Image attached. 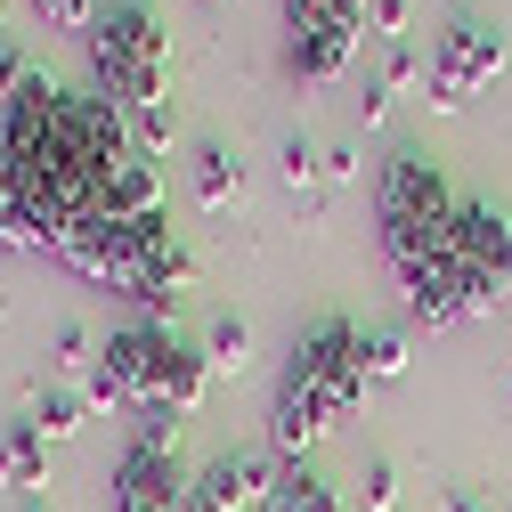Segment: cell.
<instances>
[{
    "label": "cell",
    "mask_w": 512,
    "mask_h": 512,
    "mask_svg": "<svg viewBox=\"0 0 512 512\" xmlns=\"http://www.w3.org/2000/svg\"><path fill=\"white\" fill-rule=\"evenodd\" d=\"M171 350H179V334H171V326H147V317L114 326V334H106V350H98V366L82 374V399H90V407H131V415H147V407H155V391H163Z\"/></svg>",
    "instance_id": "cell-3"
},
{
    "label": "cell",
    "mask_w": 512,
    "mask_h": 512,
    "mask_svg": "<svg viewBox=\"0 0 512 512\" xmlns=\"http://www.w3.org/2000/svg\"><path fill=\"white\" fill-rule=\"evenodd\" d=\"M90 66H98V98H114L122 114L163 106V66H171V33L147 0H114V9L82 33Z\"/></svg>",
    "instance_id": "cell-2"
},
{
    "label": "cell",
    "mask_w": 512,
    "mask_h": 512,
    "mask_svg": "<svg viewBox=\"0 0 512 512\" xmlns=\"http://www.w3.org/2000/svg\"><path fill=\"white\" fill-rule=\"evenodd\" d=\"M423 74H431V66L415 57V41H382V90H391V98H399V90H415Z\"/></svg>",
    "instance_id": "cell-18"
},
{
    "label": "cell",
    "mask_w": 512,
    "mask_h": 512,
    "mask_svg": "<svg viewBox=\"0 0 512 512\" xmlns=\"http://www.w3.org/2000/svg\"><path fill=\"white\" fill-rule=\"evenodd\" d=\"M374 228H382V261H391V277L456 252V187L439 179V163L423 147L382 155V171H374Z\"/></svg>",
    "instance_id": "cell-1"
},
{
    "label": "cell",
    "mask_w": 512,
    "mask_h": 512,
    "mask_svg": "<svg viewBox=\"0 0 512 512\" xmlns=\"http://www.w3.org/2000/svg\"><path fill=\"white\" fill-rule=\"evenodd\" d=\"M0 488L9 496H41L49 488V439L33 423H9L0 431Z\"/></svg>",
    "instance_id": "cell-9"
},
{
    "label": "cell",
    "mask_w": 512,
    "mask_h": 512,
    "mask_svg": "<svg viewBox=\"0 0 512 512\" xmlns=\"http://www.w3.org/2000/svg\"><path fill=\"white\" fill-rule=\"evenodd\" d=\"M496 74H504V33L480 25V17H456V25L431 41V74H423V82H431L439 106H472Z\"/></svg>",
    "instance_id": "cell-6"
},
{
    "label": "cell",
    "mask_w": 512,
    "mask_h": 512,
    "mask_svg": "<svg viewBox=\"0 0 512 512\" xmlns=\"http://www.w3.org/2000/svg\"><path fill=\"white\" fill-rule=\"evenodd\" d=\"M17 512H49V504H41V496H17Z\"/></svg>",
    "instance_id": "cell-25"
},
{
    "label": "cell",
    "mask_w": 512,
    "mask_h": 512,
    "mask_svg": "<svg viewBox=\"0 0 512 512\" xmlns=\"http://www.w3.org/2000/svg\"><path fill=\"white\" fill-rule=\"evenodd\" d=\"M496 512H512V496H504V504H496Z\"/></svg>",
    "instance_id": "cell-28"
},
{
    "label": "cell",
    "mask_w": 512,
    "mask_h": 512,
    "mask_svg": "<svg viewBox=\"0 0 512 512\" xmlns=\"http://www.w3.org/2000/svg\"><path fill=\"white\" fill-rule=\"evenodd\" d=\"M122 122H131V147H139L147 163L171 147V106H139V114H122Z\"/></svg>",
    "instance_id": "cell-19"
},
{
    "label": "cell",
    "mask_w": 512,
    "mask_h": 512,
    "mask_svg": "<svg viewBox=\"0 0 512 512\" xmlns=\"http://www.w3.org/2000/svg\"><path fill=\"white\" fill-rule=\"evenodd\" d=\"M285 374H293V382H309V391H317V407H326L334 423H350V415H358V399H366V366H358V317H317V326L293 342Z\"/></svg>",
    "instance_id": "cell-4"
},
{
    "label": "cell",
    "mask_w": 512,
    "mask_h": 512,
    "mask_svg": "<svg viewBox=\"0 0 512 512\" xmlns=\"http://www.w3.org/2000/svg\"><path fill=\"white\" fill-rule=\"evenodd\" d=\"M82 415H90V399H82V391H66V382H49L41 407H33V431H41V439H74V431H82Z\"/></svg>",
    "instance_id": "cell-16"
},
{
    "label": "cell",
    "mask_w": 512,
    "mask_h": 512,
    "mask_svg": "<svg viewBox=\"0 0 512 512\" xmlns=\"http://www.w3.org/2000/svg\"><path fill=\"white\" fill-rule=\"evenodd\" d=\"M269 512H342V496L317 480L309 464H285L277 472V496H269Z\"/></svg>",
    "instance_id": "cell-13"
},
{
    "label": "cell",
    "mask_w": 512,
    "mask_h": 512,
    "mask_svg": "<svg viewBox=\"0 0 512 512\" xmlns=\"http://www.w3.org/2000/svg\"><path fill=\"white\" fill-rule=\"evenodd\" d=\"M204 374H212V366H204V350H187V342H179V350H171V366H163L155 407H163V415H196V407H204Z\"/></svg>",
    "instance_id": "cell-11"
},
{
    "label": "cell",
    "mask_w": 512,
    "mask_h": 512,
    "mask_svg": "<svg viewBox=\"0 0 512 512\" xmlns=\"http://www.w3.org/2000/svg\"><path fill=\"white\" fill-rule=\"evenodd\" d=\"M456 277H464L472 317H488L512 293V212H496L480 196H456Z\"/></svg>",
    "instance_id": "cell-5"
},
{
    "label": "cell",
    "mask_w": 512,
    "mask_h": 512,
    "mask_svg": "<svg viewBox=\"0 0 512 512\" xmlns=\"http://www.w3.org/2000/svg\"><path fill=\"white\" fill-rule=\"evenodd\" d=\"M374 9V33L382 41H407V17H415V0H366Z\"/></svg>",
    "instance_id": "cell-21"
},
{
    "label": "cell",
    "mask_w": 512,
    "mask_h": 512,
    "mask_svg": "<svg viewBox=\"0 0 512 512\" xmlns=\"http://www.w3.org/2000/svg\"><path fill=\"white\" fill-rule=\"evenodd\" d=\"M317 171H326V179H358L366 163H358V147H350V139H334V147H317Z\"/></svg>",
    "instance_id": "cell-23"
},
{
    "label": "cell",
    "mask_w": 512,
    "mask_h": 512,
    "mask_svg": "<svg viewBox=\"0 0 512 512\" xmlns=\"http://www.w3.org/2000/svg\"><path fill=\"white\" fill-rule=\"evenodd\" d=\"M25 82H33V57H25L17 41H0V98H17Z\"/></svg>",
    "instance_id": "cell-22"
},
{
    "label": "cell",
    "mask_w": 512,
    "mask_h": 512,
    "mask_svg": "<svg viewBox=\"0 0 512 512\" xmlns=\"http://www.w3.org/2000/svg\"><path fill=\"white\" fill-rule=\"evenodd\" d=\"M204 9H228V0H204Z\"/></svg>",
    "instance_id": "cell-27"
},
{
    "label": "cell",
    "mask_w": 512,
    "mask_h": 512,
    "mask_svg": "<svg viewBox=\"0 0 512 512\" xmlns=\"http://www.w3.org/2000/svg\"><path fill=\"white\" fill-rule=\"evenodd\" d=\"M49 366H57V374H90V366H98V358H90V326H82V317H66V326L49 334Z\"/></svg>",
    "instance_id": "cell-17"
},
{
    "label": "cell",
    "mask_w": 512,
    "mask_h": 512,
    "mask_svg": "<svg viewBox=\"0 0 512 512\" xmlns=\"http://www.w3.org/2000/svg\"><path fill=\"white\" fill-rule=\"evenodd\" d=\"M0 17H9V0H0Z\"/></svg>",
    "instance_id": "cell-29"
},
{
    "label": "cell",
    "mask_w": 512,
    "mask_h": 512,
    "mask_svg": "<svg viewBox=\"0 0 512 512\" xmlns=\"http://www.w3.org/2000/svg\"><path fill=\"white\" fill-rule=\"evenodd\" d=\"M277 171H285V187H293V204H301V212H317V204H326V187H317L326 171H317V139H309V131H285Z\"/></svg>",
    "instance_id": "cell-12"
},
{
    "label": "cell",
    "mask_w": 512,
    "mask_h": 512,
    "mask_svg": "<svg viewBox=\"0 0 512 512\" xmlns=\"http://www.w3.org/2000/svg\"><path fill=\"white\" fill-rule=\"evenodd\" d=\"M204 366H220V374H244V366H252V326H244L236 309L212 317V334H204Z\"/></svg>",
    "instance_id": "cell-15"
},
{
    "label": "cell",
    "mask_w": 512,
    "mask_h": 512,
    "mask_svg": "<svg viewBox=\"0 0 512 512\" xmlns=\"http://www.w3.org/2000/svg\"><path fill=\"white\" fill-rule=\"evenodd\" d=\"M0 131H9V98H0Z\"/></svg>",
    "instance_id": "cell-26"
},
{
    "label": "cell",
    "mask_w": 512,
    "mask_h": 512,
    "mask_svg": "<svg viewBox=\"0 0 512 512\" xmlns=\"http://www.w3.org/2000/svg\"><path fill=\"white\" fill-rule=\"evenodd\" d=\"M334 431V415L317 407V391L309 382H293V374H277V407H269V456H285V464H301L317 439Z\"/></svg>",
    "instance_id": "cell-8"
},
{
    "label": "cell",
    "mask_w": 512,
    "mask_h": 512,
    "mask_svg": "<svg viewBox=\"0 0 512 512\" xmlns=\"http://www.w3.org/2000/svg\"><path fill=\"white\" fill-rule=\"evenodd\" d=\"M114 512H187V472L163 447H122L114 464Z\"/></svg>",
    "instance_id": "cell-7"
},
{
    "label": "cell",
    "mask_w": 512,
    "mask_h": 512,
    "mask_svg": "<svg viewBox=\"0 0 512 512\" xmlns=\"http://www.w3.org/2000/svg\"><path fill=\"white\" fill-rule=\"evenodd\" d=\"M358 366H366V382H399L407 374V334L399 326H358Z\"/></svg>",
    "instance_id": "cell-14"
},
{
    "label": "cell",
    "mask_w": 512,
    "mask_h": 512,
    "mask_svg": "<svg viewBox=\"0 0 512 512\" xmlns=\"http://www.w3.org/2000/svg\"><path fill=\"white\" fill-rule=\"evenodd\" d=\"M244 196V171H236V155L220 147V139H196V204L204 212H228Z\"/></svg>",
    "instance_id": "cell-10"
},
{
    "label": "cell",
    "mask_w": 512,
    "mask_h": 512,
    "mask_svg": "<svg viewBox=\"0 0 512 512\" xmlns=\"http://www.w3.org/2000/svg\"><path fill=\"white\" fill-rule=\"evenodd\" d=\"M504 399H512V382H504Z\"/></svg>",
    "instance_id": "cell-30"
},
{
    "label": "cell",
    "mask_w": 512,
    "mask_h": 512,
    "mask_svg": "<svg viewBox=\"0 0 512 512\" xmlns=\"http://www.w3.org/2000/svg\"><path fill=\"white\" fill-rule=\"evenodd\" d=\"M391 504H399V464L374 456V464H366V512H391Z\"/></svg>",
    "instance_id": "cell-20"
},
{
    "label": "cell",
    "mask_w": 512,
    "mask_h": 512,
    "mask_svg": "<svg viewBox=\"0 0 512 512\" xmlns=\"http://www.w3.org/2000/svg\"><path fill=\"white\" fill-rule=\"evenodd\" d=\"M439 512H496V504H488V496H472V488H447V504H439Z\"/></svg>",
    "instance_id": "cell-24"
}]
</instances>
